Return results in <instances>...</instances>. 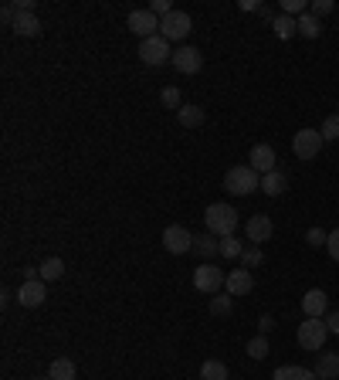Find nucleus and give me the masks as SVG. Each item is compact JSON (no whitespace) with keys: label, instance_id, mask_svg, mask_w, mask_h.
<instances>
[{"label":"nucleus","instance_id":"obj_1","mask_svg":"<svg viewBox=\"0 0 339 380\" xmlns=\"http://www.w3.org/2000/svg\"><path fill=\"white\" fill-rule=\"evenodd\" d=\"M224 190L228 194H238V197H248V194H255V190H262V173L245 163V167H231L224 173Z\"/></svg>","mask_w":339,"mask_h":380},{"label":"nucleus","instance_id":"obj_2","mask_svg":"<svg viewBox=\"0 0 339 380\" xmlns=\"http://www.w3.org/2000/svg\"><path fill=\"white\" fill-rule=\"evenodd\" d=\"M204 221H207V234H214V238H231L238 231V211L231 204H211L204 211Z\"/></svg>","mask_w":339,"mask_h":380},{"label":"nucleus","instance_id":"obj_3","mask_svg":"<svg viewBox=\"0 0 339 380\" xmlns=\"http://www.w3.org/2000/svg\"><path fill=\"white\" fill-rule=\"evenodd\" d=\"M295 340H299V347H302V350L323 353L326 340H329V326H326V320H306L302 326H299Z\"/></svg>","mask_w":339,"mask_h":380},{"label":"nucleus","instance_id":"obj_4","mask_svg":"<svg viewBox=\"0 0 339 380\" xmlns=\"http://www.w3.org/2000/svg\"><path fill=\"white\" fill-rule=\"evenodd\" d=\"M139 61H143V65H150V68H160V65L173 61L170 41L163 38V34H156V38H146V41H139Z\"/></svg>","mask_w":339,"mask_h":380},{"label":"nucleus","instance_id":"obj_5","mask_svg":"<svg viewBox=\"0 0 339 380\" xmlns=\"http://www.w3.org/2000/svg\"><path fill=\"white\" fill-rule=\"evenodd\" d=\"M323 133L319 129H299L292 136V153L299 156V160H312V156H319V150H323Z\"/></svg>","mask_w":339,"mask_h":380},{"label":"nucleus","instance_id":"obj_6","mask_svg":"<svg viewBox=\"0 0 339 380\" xmlns=\"http://www.w3.org/2000/svg\"><path fill=\"white\" fill-rule=\"evenodd\" d=\"M190 31H194V21H190V14H184V11H173V14H167L160 21V34H163L167 41H184Z\"/></svg>","mask_w":339,"mask_h":380},{"label":"nucleus","instance_id":"obj_7","mask_svg":"<svg viewBox=\"0 0 339 380\" xmlns=\"http://www.w3.org/2000/svg\"><path fill=\"white\" fill-rule=\"evenodd\" d=\"M129 31L136 34L139 41H146V38H156L160 34V17L146 7V11H129Z\"/></svg>","mask_w":339,"mask_h":380},{"label":"nucleus","instance_id":"obj_8","mask_svg":"<svg viewBox=\"0 0 339 380\" xmlns=\"http://www.w3.org/2000/svg\"><path fill=\"white\" fill-rule=\"evenodd\" d=\"M163 248H167L170 255H187V251H194V234L184 224H170L163 231Z\"/></svg>","mask_w":339,"mask_h":380},{"label":"nucleus","instance_id":"obj_9","mask_svg":"<svg viewBox=\"0 0 339 380\" xmlns=\"http://www.w3.org/2000/svg\"><path fill=\"white\" fill-rule=\"evenodd\" d=\"M173 68H177L180 75H197L204 68V55L194 45H180L173 51Z\"/></svg>","mask_w":339,"mask_h":380},{"label":"nucleus","instance_id":"obj_10","mask_svg":"<svg viewBox=\"0 0 339 380\" xmlns=\"http://www.w3.org/2000/svg\"><path fill=\"white\" fill-rule=\"evenodd\" d=\"M224 278H228V275L221 272L217 265H207V261H204L201 268L194 272V286L201 292H207V295H217V292L224 289Z\"/></svg>","mask_w":339,"mask_h":380},{"label":"nucleus","instance_id":"obj_11","mask_svg":"<svg viewBox=\"0 0 339 380\" xmlns=\"http://www.w3.org/2000/svg\"><path fill=\"white\" fill-rule=\"evenodd\" d=\"M45 286H48L45 278H31V282H21V289H17V303L24 305V309H38V305L45 303V295H48Z\"/></svg>","mask_w":339,"mask_h":380},{"label":"nucleus","instance_id":"obj_12","mask_svg":"<svg viewBox=\"0 0 339 380\" xmlns=\"http://www.w3.org/2000/svg\"><path fill=\"white\" fill-rule=\"evenodd\" d=\"M302 313H306L309 320H326V313H329V295L323 289H309L302 295Z\"/></svg>","mask_w":339,"mask_h":380},{"label":"nucleus","instance_id":"obj_13","mask_svg":"<svg viewBox=\"0 0 339 380\" xmlns=\"http://www.w3.org/2000/svg\"><path fill=\"white\" fill-rule=\"evenodd\" d=\"M248 163L258 170V173H272L275 167V146H268V143H258V146H251V156H248Z\"/></svg>","mask_w":339,"mask_h":380},{"label":"nucleus","instance_id":"obj_14","mask_svg":"<svg viewBox=\"0 0 339 380\" xmlns=\"http://www.w3.org/2000/svg\"><path fill=\"white\" fill-rule=\"evenodd\" d=\"M224 289H228V295H248V292L255 289V275L248 272V268H238V272H228V278H224Z\"/></svg>","mask_w":339,"mask_h":380},{"label":"nucleus","instance_id":"obj_15","mask_svg":"<svg viewBox=\"0 0 339 380\" xmlns=\"http://www.w3.org/2000/svg\"><path fill=\"white\" fill-rule=\"evenodd\" d=\"M272 231H275V224H272V217H268V214H255V217H248V238H251V244H265L268 238H272Z\"/></svg>","mask_w":339,"mask_h":380},{"label":"nucleus","instance_id":"obj_16","mask_svg":"<svg viewBox=\"0 0 339 380\" xmlns=\"http://www.w3.org/2000/svg\"><path fill=\"white\" fill-rule=\"evenodd\" d=\"M316 377L319 380H336L339 377V353H316Z\"/></svg>","mask_w":339,"mask_h":380},{"label":"nucleus","instance_id":"obj_17","mask_svg":"<svg viewBox=\"0 0 339 380\" xmlns=\"http://www.w3.org/2000/svg\"><path fill=\"white\" fill-rule=\"evenodd\" d=\"M11 31H14L17 38H38L41 34V21H38V14H21L17 11V21Z\"/></svg>","mask_w":339,"mask_h":380},{"label":"nucleus","instance_id":"obj_18","mask_svg":"<svg viewBox=\"0 0 339 380\" xmlns=\"http://www.w3.org/2000/svg\"><path fill=\"white\" fill-rule=\"evenodd\" d=\"M285 187H289V180H285V173H282V170H272V173H265L262 177V190L268 194V197L285 194Z\"/></svg>","mask_w":339,"mask_h":380},{"label":"nucleus","instance_id":"obj_19","mask_svg":"<svg viewBox=\"0 0 339 380\" xmlns=\"http://www.w3.org/2000/svg\"><path fill=\"white\" fill-rule=\"evenodd\" d=\"M48 377H51V380H75V360H68V357L51 360V367H48Z\"/></svg>","mask_w":339,"mask_h":380},{"label":"nucleus","instance_id":"obj_20","mask_svg":"<svg viewBox=\"0 0 339 380\" xmlns=\"http://www.w3.org/2000/svg\"><path fill=\"white\" fill-rule=\"evenodd\" d=\"M272 380H319L316 377V370H306V367H278L275 374H272Z\"/></svg>","mask_w":339,"mask_h":380},{"label":"nucleus","instance_id":"obj_21","mask_svg":"<svg viewBox=\"0 0 339 380\" xmlns=\"http://www.w3.org/2000/svg\"><path fill=\"white\" fill-rule=\"evenodd\" d=\"M194 251L201 259H214V255H221V241L214 234H201V238H194Z\"/></svg>","mask_w":339,"mask_h":380},{"label":"nucleus","instance_id":"obj_22","mask_svg":"<svg viewBox=\"0 0 339 380\" xmlns=\"http://www.w3.org/2000/svg\"><path fill=\"white\" fill-rule=\"evenodd\" d=\"M177 119H180L184 129H197V126L204 122V109L201 106H184L180 112H177Z\"/></svg>","mask_w":339,"mask_h":380},{"label":"nucleus","instance_id":"obj_23","mask_svg":"<svg viewBox=\"0 0 339 380\" xmlns=\"http://www.w3.org/2000/svg\"><path fill=\"white\" fill-rule=\"evenodd\" d=\"M272 28H275V34L282 38V41H289L292 34H299V24H295V17H289V14H278Z\"/></svg>","mask_w":339,"mask_h":380},{"label":"nucleus","instance_id":"obj_24","mask_svg":"<svg viewBox=\"0 0 339 380\" xmlns=\"http://www.w3.org/2000/svg\"><path fill=\"white\" fill-rule=\"evenodd\" d=\"M38 272H41L45 282H58V278L65 275V261L62 259H45V265H41Z\"/></svg>","mask_w":339,"mask_h":380},{"label":"nucleus","instance_id":"obj_25","mask_svg":"<svg viewBox=\"0 0 339 380\" xmlns=\"http://www.w3.org/2000/svg\"><path fill=\"white\" fill-rule=\"evenodd\" d=\"M295 24H299V34H302V38H319V31H323L319 17H312V14H302Z\"/></svg>","mask_w":339,"mask_h":380},{"label":"nucleus","instance_id":"obj_26","mask_svg":"<svg viewBox=\"0 0 339 380\" xmlns=\"http://www.w3.org/2000/svg\"><path fill=\"white\" fill-rule=\"evenodd\" d=\"M201 380H228V367L221 364V360H207L201 367Z\"/></svg>","mask_w":339,"mask_h":380},{"label":"nucleus","instance_id":"obj_27","mask_svg":"<svg viewBox=\"0 0 339 380\" xmlns=\"http://www.w3.org/2000/svg\"><path fill=\"white\" fill-rule=\"evenodd\" d=\"M231 299L234 295H228V292H217L214 299H211V316H231Z\"/></svg>","mask_w":339,"mask_h":380},{"label":"nucleus","instance_id":"obj_28","mask_svg":"<svg viewBox=\"0 0 339 380\" xmlns=\"http://www.w3.org/2000/svg\"><path fill=\"white\" fill-rule=\"evenodd\" d=\"M160 102H163V106H167V109H177V112L184 109V99H180V89H173V85H167V89L160 92Z\"/></svg>","mask_w":339,"mask_h":380},{"label":"nucleus","instance_id":"obj_29","mask_svg":"<svg viewBox=\"0 0 339 380\" xmlns=\"http://www.w3.org/2000/svg\"><path fill=\"white\" fill-rule=\"evenodd\" d=\"M241 251H245V244L238 241V238H221V255H224V259H241Z\"/></svg>","mask_w":339,"mask_h":380},{"label":"nucleus","instance_id":"obj_30","mask_svg":"<svg viewBox=\"0 0 339 380\" xmlns=\"http://www.w3.org/2000/svg\"><path fill=\"white\" fill-rule=\"evenodd\" d=\"M245 350H248V357H251V360H265V357H268V340H265V336H255Z\"/></svg>","mask_w":339,"mask_h":380},{"label":"nucleus","instance_id":"obj_31","mask_svg":"<svg viewBox=\"0 0 339 380\" xmlns=\"http://www.w3.org/2000/svg\"><path fill=\"white\" fill-rule=\"evenodd\" d=\"M282 14H289L299 21L302 14H309V4L306 0H282Z\"/></svg>","mask_w":339,"mask_h":380},{"label":"nucleus","instance_id":"obj_32","mask_svg":"<svg viewBox=\"0 0 339 380\" xmlns=\"http://www.w3.org/2000/svg\"><path fill=\"white\" fill-rule=\"evenodd\" d=\"M241 261H245V268H255V265H262V244H248L245 251H241Z\"/></svg>","mask_w":339,"mask_h":380},{"label":"nucleus","instance_id":"obj_33","mask_svg":"<svg viewBox=\"0 0 339 380\" xmlns=\"http://www.w3.org/2000/svg\"><path fill=\"white\" fill-rule=\"evenodd\" d=\"M323 139L326 143H333V139H339V116H326V122H323Z\"/></svg>","mask_w":339,"mask_h":380},{"label":"nucleus","instance_id":"obj_34","mask_svg":"<svg viewBox=\"0 0 339 380\" xmlns=\"http://www.w3.org/2000/svg\"><path fill=\"white\" fill-rule=\"evenodd\" d=\"M333 11H336L333 0H312V4H309V14L312 17H326V14H333Z\"/></svg>","mask_w":339,"mask_h":380},{"label":"nucleus","instance_id":"obj_35","mask_svg":"<svg viewBox=\"0 0 339 380\" xmlns=\"http://www.w3.org/2000/svg\"><path fill=\"white\" fill-rule=\"evenodd\" d=\"M306 241L312 244V248H319V244H323L326 248V241H329V234H326L323 228H309V234H306Z\"/></svg>","mask_w":339,"mask_h":380},{"label":"nucleus","instance_id":"obj_36","mask_svg":"<svg viewBox=\"0 0 339 380\" xmlns=\"http://www.w3.org/2000/svg\"><path fill=\"white\" fill-rule=\"evenodd\" d=\"M150 11H153V14L160 17V21H163V17H167V14H173L177 7H173L170 0H153V4H150Z\"/></svg>","mask_w":339,"mask_h":380},{"label":"nucleus","instance_id":"obj_37","mask_svg":"<svg viewBox=\"0 0 339 380\" xmlns=\"http://www.w3.org/2000/svg\"><path fill=\"white\" fill-rule=\"evenodd\" d=\"M326 251H329V259L339 261V228L329 231V241H326Z\"/></svg>","mask_w":339,"mask_h":380},{"label":"nucleus","instance_id":"obj_38","mask_svg":"<svg viewBox=\"0 0 339 380\" xmlns=\"http://www.w3.org/2000/svg\"><path fill=\"white\" fill-rule=\"evenodd\" d=\"M0 21L14 28V21H17V7H14V4H4V7H0Z\"/></svg>","mask_w":339,"mask_h":380},{"label":"nucleus","instance_id":"obj_39","mask_svg":"<svg viewBox=\"0 0 339 380\" xmlns=\"http://www.w3.org/2000/svg\"><path fill=\"white\" fill-rule=\"evenodd\" d=\"M326 326H329V333H339V309L326 313Z\"/></svg>","mask_w":339,"mask_h":380},{"label":"nucleus","instance_id":"obj_40","mask_svg":"<svg viewBox=\"0 0 339 380\" xmlns=\"http://www.w3.org/2000/svg\"><path fill=\"white\" fill-rule=\"evenodd\" d=\"M258 330H262V336H265V333H272V330H275V320H272V316H262Z\"/></svg>","mask_w":339,"mask_h":380},{"label":"nucleus","instance_id":"obj_41","mask_svg":"<svg viewBox=\"0 0 339 380\" xmlns=\"http://www.w3.org/2000/svg\"><path fill=\"white\" fill-rule=\"evenodd\" d=\"M258 14H262L265 21H268V24H275V14H272V7H262V11H258Z\"/></svg>","mask_w":339,"mask_h":380},{"label":"nucleus","instance_id":"obj_42","mask_svg":"<svg viewBox=\"0 0 339 380\" xmlns=\"http://www.w3.org/2000/svg\"><path fill=\"white\" fill-rule=\"evenodd\" d=\"M31 380H51V377H31Z\"/></svg>","mask_w":339,"mask_h":380}]
</instances>
